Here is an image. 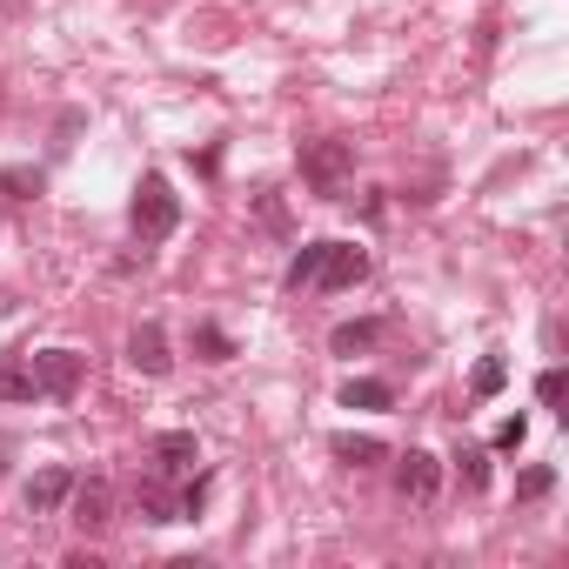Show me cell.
Instances as JSON below:
<instances>
[{
	"label": "cell",
	"mask_w": 569,
	"mask_h": 569,
	"mask_svg": "<svg viewBox=\"0 0 569 569\" xmlns=\"http://www.w3.org/2000/svg\"><path fill=\"white\" fill-rule=\"evenodd\" d=\"M302 181L322 194V201H342L349 181H356V141H302Z\"/></svg>",
	"instance_id": "1"
},
{
	"label": "cell",
	"mask_w": 569,
	"mask_h": 569,
	"mask_svg": "<svg viewBox=\"0 0 569 569\" xmlns=\"http://www.w3.org/2000/svg\"><path fill=\"white\" fill-rule=\"evenodd\" d=\"M174 228H181V194L168 188V174H141V188H134V234L154 248Z\"/></svg>",
	"instance_id": "2"
},
{
	"label": "cell",
	"mask_w": 569,
	"mask_h": 569,
	"mask_svg": "<svg viewBox=\"0 0 569 569\" xmlns=\"http://www.w3.org/2000/svg\"><path fill=\"white\" fill-rule=\"evenodd\" d=\"M81 376H88V356H74V349H41L34 369H28L34 396H48V402H74Z\"/></svg>",
	"instance_id": "3"
},
{
	"label": "cell",
	"mask_w": 569,
	"mask_h": 569,
	"mask_svg": "<svg viewBox=\"0 0 569 569\" xmlns=\"http://www.w3.org/2000/svg\"><path fill=\"white\" fill-rule=\"evenodd\" d=\"M369 274V248H356V241H329L322 248V268H316V289H356V281Z\"/></svg>",
	"instance_id": "4"
},
{
	"label": "cell",
	"mask_w": 569,
	"mask_h": 569,
	"mask_svg": "<svg viewBox=\"0 0 569 569\" xmlns=\"http://www.w3.org/2000/svg\"><path fill=\"white\" fill-rule=\"evenodd\" d=\"M68 509H74V529H88V536H101L108 522H114V489L101 482V476H74V496H68Z\"/></svg>",
	"instance_id": "5"
},
{
	"label": "cell",
	"mask_w": 569,
	"mask_h": 569,
	"mask_svg": "<svg viewBox=\"0 0 569 569\" xmlns=\"http://www.w3.org/2000/svg\"><path fill=\"white\" fill-rule=\"evenodd\" d=\"M396 489H402L409 502H436V489H442V462H436L429 449H409V456L396 462Z\"/></svg>",
	"instance_id": "6"
},
{
	"label": "cell",
	"mask_w": 569,
	"mask_h": 569,
	"mask_svg": "<svg viewBox=\"0 0 569 569\" xmlns=\"http://www.w3.org/2000/svg\"><path fill=\"white\" fill-rule=\"evenodd\" d=\"M128 362H134L141 376H168V369H174V356H168V329H161V322H141V329L128 336Z\"/></svg>",
	"instance_id": "7"
},
{
	"label": "cell",
	"mask_w": 569,
	"mask_h": 569,
	"mask_svg": "<svg viewBox=\"0 0 569 569\" xmlns=\"http://www.w3.org/2000/svg\"><path fill=\"white\" fill-rule=\"evenodd\" d=\"M68 496H74V469H41V476H28V509H34V516H61Z\"/></svg>",
	"instance_id": "8"
},
{
	"label": "cell",
	"mask_w": 569,
	"mask_h": 569,
	"mask_svg": "<svg viewBox=\"0 0 569 569\" xmlns=\"http://www.w3.org/2000/svg\"><path fill=\"white\" fill-rule=\"evenodd\" d=\"M194 462H201V449H194V436H188V429L154 436V476H168V482H174V476H188Z\"/></svg>",
	"instance_id": "9"
},
{
	"label": "cell",
	"mask_w": 569,
	"mask_h": 569,
	"mask_svg": "<svg viewBox=\"0 0 569 569\" xmlns=\"http://www.w3.org/2000/svg\"><path fill=\"white\" fill-rule=\"evenodd\" d=\"M134 509H141V522H181V496L168 489V476L134 482Z\"/></svg>",
	"instance_id": "10"
},
{
	"label": "cell",
	"mask_w": 569,
	"mask_h": 569,
	"mask_svg": "<svg viewBox=\"0 0 569 569\" xmlns=\"http://www.w3.org/2000/svg\"><path fill=\"white\" fill-rule=\"evenodd\" d=\"M382 342V322L369 316V322H336V336H329V349L336 356H362V349H376Z\"/></svg>",
	"instance_id": "11"
},
{
	"label": "cell",
	"mask_w": 569,
	"mask_h": 569,
	"mask_svg": "<svg viewBox=\"0 0 569 569\" xmlns=\"http://www.w3.org/2000/svg\"><path fill=\"white\" fill-rule=\"evenodd\" d=\"M389 402H396V389H389V382H376V376L342 382V409H389Z\"/></svg>",
	"instance_id": "12"
},
{
	"label": "cell",
	"mask_w": 569,
	"mask_h": 569,
	"mask_svg": "<svg viewBox=\"0 0 569 569\" xmlns=\"http://www.w3.org/2000/svg\"><path fill=\"white\" fill-rule=\"evenodd\" d=\"M322 248H329V241H302V254L289 261V274H281V281H289L296 296H302V289H316V268H322Z\"/></svg>",
	"instance_id": "13"
},
{
	"label": "cell",
	"mask_w": 569,
	"mask_h": 569,
	"mask_svg": "<svg viewBox=\"0 0 569 569\" xmlns=\"http://www.w3.org/2000/svg\"><path fill=\"white\" fill-rule=\"evenodd\" d=\"M194 356H201V362H228V356H234L228 329H214V322H194Z\"/></svg>",
	"instance_id": "14"
},
{
	"label": "cell",
	"mask_w": 569,
	"mask_h": 569,
	"mask_svg": "<svg viewBox=\"0 0 569 569\" xmlns=\"http://www.w3.org/2000/svg\"><path fill=\"white\" fill-rule=\"evenodd\" d=\"M336 456H342V462H356V469H369V462H382L389 449H382L376 436H336Z\"/></svg>",
	"instance_id": "15"
},
{
	"label": "cell",
	"mask_w": 569,
	"mask_h": 569,
	"mask_svg": "<svg viewBox=\"0 0 569 569\" xmlns=\"http://www.w3.org/2000/svg\"><path fill=\"white\" fill-rule=\"evenodd\" d=\"M456 476H462V489H482V482H489V456H482L476 442H462V449H456Z\"/></svg>",
	"instance_id": "16"
},
{
	"label": "cell",
	"mask_w": 569,
	"mask_h": 569,
	"mask_svg": "<svg viewBox=\"0 0 569 569\" xmlns=\"http://www.w3.org/2000/svg\"><path fill=\"white\" fill-rule=\"evenodd\" d=\"M41 181H48L41 168H8V174H0V194H14V201H34V194H41Z\"/></svg>",
	"instance_id": "17"
},
{
	"label": "cell",
	"mask_w": 569,
	"mask_h": 569,
	"mask_svg": "<svg viewBox=\"0 0 569 569\" xmlns=\"http://www.w3.org/2000/svg\"><path fill=\"white\" fill-rule=\"evenodd\" d=\"M0 396H8V402H28L34 396V382H28V369L8 356V362H0Z\"/></svg>",
	"instance_id": "18"
},
{
	"label": "cell",
	"mask_w": 569,
	"mask_h": 569,
	"mask_svg": "<svg viewBox=\"0 0 569 569\" xmlns=\"http://www.w3.org/2000/svg\"><path fill=\"white\" fill-rule=\"evenodd\" d=\"M549 489H556V469H522V476H516V496H522V502H542Z\"/></svg>",
	"instance_id": "19"
},
{
	"label": "cell",
	"mask_w": 569,
	"mask_h": 569,
	"mask_svg": "<svg viewBox=\"0 0 569 569\" xmlns=\"http://www.w3.org/2000/svg\"><path fill=\"white\" fill-rule=\"evenodd\" d=\"M522 442H529V422H522V416H502V422H496V449H502V456H516Z\"/></svg>",
	"instance_id": "20"
},
{
	"label": "cell",
	"mask_w": 569,
	"mask_h": 569,
	"mask_svg": "<svg viewBox=\"0 0 569 569\" xmlns=\"http://www.w3.org/2000/svg\"><path fill=\"white\" fill-rule=\"evenodd\" d=\"M502 382H509V369H502L496 356H482V362H476V396H496Z\"/></svg>",
	"instance_id": "21"
},
{
	"label": "cell",
	"mask_w": 569,
	"mask_h": 569,
	"mask_svg": "<svg viewBox=\"0 0 569 569\" xmlns=\"http://www.w3.org/2000/svg\"><path fill=\"white\" fill-rule=\"evenodd\" d=\"M562 389H569V382H562V369H542V376H536V396H542V409H562Z\"/></svg>",
	"instance_id": "22"
},
{
	"label": "cell",
	"mask_w": 569,
	"mask_h": 569,
	"mask_svg": "<svg viewBox=\"0 0 569 569\" xmlns=\"http://www.w3.org/2000/svg\"><path fill=\"white\" fill-rule=\"evenodd\" d=\"M8 309H14V302H8V296H0V316H8Z\"/></svg>",
	"instance_id": "23"
}]
</instances>
